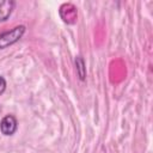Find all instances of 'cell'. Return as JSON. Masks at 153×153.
Listing matches in <instances>:
<instances>
[{
	"instance_id": "cell-1",
	"label": "cell",
	"mask_w": 153,
	"mask_h": 153,
	"mask_svg": "<svg viewBox=\"0 0 153 153\" xmlns=\"http://www.w3.org/2000/svg\"><path fill=\"white\" fill-rule=\"evenodd\" d=\"M25 30H26V27L24 25H18V26L11 29L10 31L0 33V49H5V48L17 43L25 33Z\"/></svg>"
},
{
	"instance_id": "cell-4",
	"label": "cell",
	"mask_w": 153,
	"mask_h": 153,
	"mask_svg": "<svg viewBox=\"0 0 153 153\" xmlns=\"http://www.w3.org/2000/svg\"><path fill=\"white\" fill-rule=\"evenodd\" d=\"M75 67H76V73H78L79 79L84 81L86 79V67H85V62L81 56L75 57Z\"/></svg>"
},
{
	"instance_id": "cell-3",
	"label": "cell",
	"mask_w": 153,
	"mask_h": 153,
	"mask_svg": "<svg viewBox=\"0 0 153 153\" xmlns=\"http://www.w3.org/2000/svg\"><path fill=\"white\" fill-rule=\"evenodd\" d=\"M16 2L12 0H5L0 2V22H5L11 16Z\"/></svg>"
},
{
	"instance_id": "cell-2",
	"label": "cell",
	"mask_w": 153,
	"mask_h": 153,
	"mask_svg": "<svg viewBox=\"0 0 153 153\" xmlns=\"http://www.w3.org/2000/svg\"><path fill=\"white\" fill-rule=\"evenodd\" d=\"M17 128H18V122L13 115H6L0 122V131L5 136L13 135Z\"/></svg>"
},
{
	"instance_id": "cell-5",
	"label": "cell",
	"mask_w": 153,
	"mask_h": 153,
	"mask_svg": "<svg viewBox=\"0 0 153 153\" xmlns=\"http://www.w3.org/2000/svg\"><path fill=\"white\" fill-rule=\"evenodd\" d=\"M5 90H6V80L4 76L0 75V96L5 92Z\"/></svg>"
}]
</instances>
